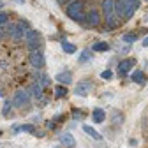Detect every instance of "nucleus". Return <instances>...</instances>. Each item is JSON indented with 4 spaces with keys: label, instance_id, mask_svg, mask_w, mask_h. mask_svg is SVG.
<instances>
[{
    "label": "nucleus",
    "instance_id": "nucleus-1",
    "mask_svg": "<svg viewBox=\"0 0 148 148\" xmlns=\"http://www.w3.org/2000/svg\"><path fill=\"white\" fill-rule=\"evenodd\" d=\"M67 16L71 20L78 21V23H85V14H83V2L81 0H72L71 4H67V9H65Z\"/></svg>",
    "mask_w": 148,
    "mask_h": 148
},
{
    "label": "nucleus",
    "instance_id": "nucleus-2",
    "mask_svg": "<svg viewBox=\"0 0 148 148\" xmlns=\"http://www.w3.org/2000/svg\"><path fill=\"white\" fill-rule=\"evenodd\" d=\"M134 11L136 9L131 5L129 0H116V2H115V14L118 18H125V20H129V18H132Z\"/></svg>",
    "mask_w": 148,
    "mask_h": 148
},
{
    "label": "nucleus",
    "instance_id": "nucleus-3",
    "mask_svg": "<svg viewBox=\"0 0 148 148\" xmlns=\"http://www.w3.org/2000/svg\"><path fill=\"white\" fill-rule=\"evenodd\" d=\"M25 42H27V46H28V49H39V46H41V34L37 32V30H32V28H28L27 32H25Z\"/></svg>",
    "mask_w": 148,
    "mask_h": 148
},
{
    "label": "nucleus",
    "instance_id": "nucleus-4",
    "mask_svg": "<svg viewBox=\"0 0 148 148\" xmlns=\"http://www.w3.org/2000/svg\"><path fill=\"white\" fill-rule=\"evenodd\" d=\"M28 62L34 69H41L44 67V55L41 49H30L28 53Z\"/></svg>",
    "mask_w": 148,
    "mask_h": 148
},
{
    "label": "nucleus",
    "instance_id": "nucleus-5",
    "mask_svg": "<svg viewBox=\"0 0 148 148\" xmlns=\"http://www.w3.org/2000/svg\"><path fill=\"white\" fill-rule=\"evenodd\" d=\"M30 102V94H28V90H18L16 94H14V99H12V104L18 106V108H23Z\"/></svg>",
    "mask_w": 148,
    "mask_h": 148
},
{
    "label": "nucleus",
    "instance_id": "nucleus-6",
    "mask_svg": "<svg viewBox=\"0 0 148 148\" xmlns=\"http://www.w3.org/2000/svg\"><path fill=\"white\" fill-rule=\"evenodd\" d=\"M7 34H9V37L12 41H21L23 37H25V32L18 27V23H11V25H7Z\"/></svg>",
    "mask_w": 148,
    "mask_h": 148
},
{
    "label": "nucleus",
    "instance_id": "nucleus-7",
    "mask_svg": "<svg viewBox=\"0 0 148 148\" xmlns=\"http://www.w3.org/2000/svg\"><path fill=\"white\" fill-rule=\"evenodd\" d=\"M92 90H94V83H92V81H79V85L76 86V95L86 97Z\"/></svg>",
    "mask_w": 148,
    "mask_h": 148
},
{
    "label": "nucleus",
    "instance_id": "nucleus-8",
    "mask_svg": "<svg viewBox=\"0 0 148 148\" xmlns=\"http://www.w3.org/2000/svg\"><path fill=\"white\" fill-rule=\"evenodd\" d=\"M85 23H86L88 27H97V25L101 23V16H99L97 9L88 11V14H86V18H85Z\"/></svg>",
    "mask_w": 148,
    "mask_h": 148
},
{
    "label": "nucleus",
    "instance_id": "nucleus-9",
    "mask_svg": "<svg viewBox=\"0 0 148 148\" xmlns=\"http://www.w3.org/2000/svg\"><path fill=\"white\" fill-rule=\"evenodd\" d=\"M102 12L106 16V20L115 16V0H102Z\"/></svg>",
    "mask_w": 148,
    "mask_h": 148
},
{
    "label": "nucleus",
    "instance_id": "nucleus-10",
    "mask_svg": "<svg viewBox=\"0 0 148 148\" xmlns=\"http://www.w3.org/2000/svg\"><path fill=\"white\" fill-rule=\"evenodd\" d=\"M134 65H136V58H125V60H122V62H120L118 71H120L122 76H125V74H129V71H131Z\"/></svg>",
    "mask_w": 148,
    "mask_h": 148
},
{
    "label": "nucleus",
    "instance_id": "nucleus-11",
    "mask_svg": "<svg viewBox=\"0 0 148 148\" xmlns=\"http://www.w3.org/2000/svg\"><path fill=\"white\" fill-rule=\"evenodd\" d=\"M28 94H30V97H34V99H42V86H41V83L37 81V83L30 85Z\"/></svg>",
    "mask_w": 148,
    "mask_h": 148
},
{
    "label": "nucleus",
    "instance_id": "nucleus-12",
    "mask_svg": "<svg viewBox=\"0 0 148 148\" xmlns=\"http://www.w3.org/2000/svg\"><path fill=\"white\" fill-rule=\"evenodd\" d=\"M92 120H94V123H104L106 120V113L102 108H95L94 113H92Z\"/></svg>",
    "mask_w": 148,
    "mask_h": 148
},
{
    "label": "nucleus",
    "instance_id": "nucleus-13",
    "mask_svg": "<svg viewBox=\"0 0 148 148\" xmlns=\"http://www.w3.org/2000/svg\"><path fill=\"white\" fill-rule=\"evenodd\" d=\"M57 79L60 85H71V81H72V74L67 71V72H60V74H57Z\"/></svg>",
    "mask_w": 148,
    "mask_h": 148
},
{
    "label": "nucleus",
    "instance_id": "nucleus-14",
    "mask_svg": "<svg viewBox=\"0 0 148 148\" xmlns=\"http://www.w3.org/2000/svg\"><path fill=\"white\" fill-rule=\"evenodd\" d=\"M60 143H62L64 146H67V148H74V146H76V139H74L71 134H64V136H60Z\"/></svg>",
    "mask_w": 148,
    "mask_h": 148
},
{
    "label": "nucleus",
    "instance_id": "nucleus-15",
    "mask_svg": "<svg viewBox=\"0 0 148 148\" xmlns=\"http://www.w3.org/2000/svg\"><path fill=\"white\" fill-rule=\"evenodd\" d=\"M83 132H85V134H88L90 138H94L95 141H99V139L102 138V136L95 131V129H94V127H90V125H83Z\"/></svg>",
    "mask_w": 148,
    "mask_h": 148
},
{
    "label": "nucleus",
    "instance_id": "nucleus-16",
    "mask_svg": "<svg viewBox=\"0 0 148 148\" xmlns=\"http://www.w3.org/2000/svg\"><path fill=\"white\" fill-rule=\"evenodd\" d=\"M132 81H134V83H139V85L145 83V74H143V71H136V72H132Z\"/></svg>",
    "mask_w": 148,
    "mask_h": 148
},
{
    "label": "nucleus",
    "instance_id": "nucleus-17",
    "mask_svg": "<svg viewBox=\"0 0 148 148\" xmlns=\"http://www.w3.org/2000/svg\"><path fill=\"white\" fill-rule=\"evenodd\" d=\"M62 49L67 53V55H72V53H76V46H74V44H71V42H62Z\"/></svg>",
    "mask_w": 148,
    "mask_h": 148
},
{
    "label": "nucleus",
    "instance_id": "nucleus-18",
    "mask_svg": "<svg viewBox=\"0 0 148 148\" xmlns=\"http://www.w3.org/2000/svg\"><path fill=\"white\" fill-rule=\"evenodd\" d=\"M92 58V51H88V49H85V51H81V55H79V64H86L88 60Z\"/></svg>",
    "mask_w": 148,
    "mask_h": 148
},
{
    "label": "nucleus",
    "instance_id": "nucleus-19",
    "mask_svg": "<svg viewBox=\"0 0 148 148\" xmlns=\"http://www.w3.org/2000/svg\"><path fill=\"white\" fill-rule=\"evenodd\" d=\"M108 49H109L108 42H95L94 48H92V51H108Z\"/></svg>",
    "mask_w": 148,
    "mask_h": 148
},
{
    "label": "nucleus",
    "instance_id": "nucleus-20",
    "mask_svg": "<svg viewBox=\"0 0 148 148\" xmlns=\"http://www.w3.org/2000/svg\"><path fill=\"white\" fill-rule=\"evenodd\" d=\"M55 95H57V97H65L67 95V88L64 85H58L57 88H55Z\"/></svg>",
    "mask_w": 148,
    "mask_h": 148
},
{
    "label": "nucleus",
    "instance_id": "nucleus-21",
    "mask_svg": "<svg viewBox=\"0 0 148 148\" xmlns=\"http://www.w3.org/2000/svg\"><path fill=\"white\" fill-rule=\"evenodd\" d=\"M14 131H20V132H34V125L27 123V125H21V127H16Z\"/></svg>",
    "mask_w": 148,
    "mask_h": 148
},
{
    "label": "nucleus",
    "instance_id": "nucleus-22",
    "mask_svg": "<svg viewBox=\"0 0 148 148\" xmlns=\"http://www.w3.org/2000/svg\"><path fill=\"white\" fill-rule=\"evenodd\" d=\"M11 108H12V101H5V104H4V109H2L4 116H9V113H11Z\"/></svg>",
    "mask_w": 148,
    "mask_h": 148
},
{
    "label": "nucleus",
    "instance_id": "nucleus-23",
    "mask_svg": "<svg viewBox=\"0 0 148 148\" xmlns=\"http://www.w3.org/2000/svg\"><path fill=\"white\" fill-rule=\"evenodd\" d=\"M136 39H138L136 34H125V35H123V41H125V42H134Z\"/></svg>",
    "mask_w": 148,
    "mask_h": 148
},
{
    "label": "nucleus",
    "instance_id": "nucleus-24",
    "mask_svg": "<svg viewBox=\"0 0 148 148\" xmlns=\"http://www.w3.org/2000/svg\"><path fill=\"white\" fill-rule=\"evenodd\" d=\"M101 78L108 81V79H111V78H113V72H111L109 69H108V71H102V72H101Z\"/></svg>",
    "mask_w": 148,
    "mask_h": 148
},
{
    "label": "nucleus",
    "instance_id": "nucleus-25",
    "mask_svg": "<svg viewBox=\"0 0 148 148\" xmlns=\"http://www.w3.org/2000/svg\"><path fill=\"white\" fill-rule=\"evenodd\" d=\"M18 27H20L23 32H27L30 27H28V21H25V20H21V21H18Z\"/></svg>",
    "mask_w": 148,
    "mask_h": 148
},
{
    "label": "nucleus",
    "instance_id": "nucleus-26",
    "mask_svg": "<svg viewBox=\"0 0 148 148\" xmlns=\"http://www.w3.org/2000/svg\"><path fill=\"white\" fill-rule=\"evenodd\" d=\"M7 21H9V16L5 12H0V25H5Z\"/></svg>",
    "mask_w": 148,
    "mask_h": 148
},
{
    "label": "nucleus",
    "instance_id": "nucleus-27",
    "mask_svg": "<svg viewBox=\"0 0 148 148\" xmlns=\"http://www.w3.org/2000/svg\"><path fill=\"white\" fill-rule=\"evenodd\" d=\"M113 120H115V123H122L123 116H122L120 113H116V111H115V113H113Z\"/></svg>",
    "mask_w": 148,
    "mask_h": 148
},
{
    "label": "nucleus",
    "instance_id": "nucleus-28",
    "mask_svg": "<svg viewBox=\"0 0 148 148\" xmlns=\"http://www.w3.org/2000/svg\"><path fill=\"white\" fill-rule=\"evenodd\" d=\"M5 35H7V27H4V25H0V39H4Z\"/></svg>",
    "mask_w": 148,
    "mask_h": 148
},
{
    "label": "nucleus",
    "instance_id": "nucleus-29",
    "mask_svg": "<svg viewBox=\"0 0 148 148\" xmlns=\"http://www.w3.org/2000/svg\"><path fill=\"white\" fill-rule=\"evenodd\" d=\"M39 83H41V86H46V85L49 83V79H48V76H41V81H39Z\"/></svg>",
    "mask_w": 148,
    "mask_h": 148
},
{
    "label": "nucleus",
    "instance_id": "nucleus-30",
    "mask_svg": "<svg viewBox=\"0 0 148 148\" xmlns=\"http://www.w3.org/2000/svg\"><path fill=\"white\" fill-rule=\"evenodd\" d=\"M57 2H58L60 5H65V4H71V2H72V0H57Z\"/></svg>",
    "mask_w": 148,
    "mask_h": 148
},
{
    "label": "nucleus",
    "instance_id": "nucleus-31",
    "mask_svg": "<svg viewBox=\"0 0 148 148\" xmlns=\"http://www.w3.org/2000/svg\"><path fill=\"white\" fill-rule=\"evenodd\" d=\"M143 46H148V37H146V39L143 41Z\"/></svg>",
    "mask_w": 148,
    "mask_h": 148
},
{
    "label": "nucleus",
    "instance_id": "nucleus-32",
    "mask_svg": "<svg viewBox=\"0 0 148 148\" xmlns=\"http://www.w3.org/2000/svg\"><path fill=\"white\" fill-rule=\"evenodd\" d=\"M0 97H4V92L2 90H0Z\"/></svg>",
    "mask_w": 148,
    "mask_h": 148
},
{
    "label": "nucleus",
    "instance_id": "nucleus-33",
    "mask_svg": "<svg viewBox=\"0 0 148 148\" xmlns=\"http://www.w3.org/2000/svg\"><path fill=\"white\" fill-rule=\"evenodd\" d=\"M2 5H4V2H0V7H2Z\"/></svg>",
    "mask_w": 148,
    "mask_h": 148
},
{
    "label": "nucleus",
    "instance_id": "nucleus-34",
    "mask_svg": "<svg viewBox=\"0 0 148 148\" xmlns=\"http://www.w3.org/2000/svg\"><path fill=\"white\" fill-rule=\"evenodd\" d=\"M20 2H23V0H20Z\"/></svg>",
    "mask_w": 148,
    "mask_h": 148
},
{
    "label": "nucleus",
    "instance_id": "nucleus-35",
    "mask_svg": "<svg viewBox=\"0 0 148 148\" xmlns=\"http://www.w3.org/2000/svg\"><path fill=\"white\" fill-rule=\"evenodd\" d=\"M146 2H148V0H146Z\"/></svg>",
    "mask_w": 148,
    "mask_h": 148
}]
</instances>
